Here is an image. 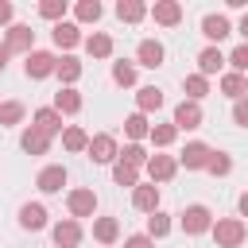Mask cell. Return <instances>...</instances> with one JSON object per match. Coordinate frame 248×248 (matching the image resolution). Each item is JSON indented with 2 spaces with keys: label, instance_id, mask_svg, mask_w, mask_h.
<instances>
[{
  "label": "cell",
  "instance_id": "bcb514c9",
  "mask_svg": "<svg viewBox=\"0 0 248 248\" xmlns=\"http://www.w3.org/2000/svg\"><path fill=\"white\" fill-rule=\"evenodd\" d=\"M236 205H240V217H248V190L240 194V202H236Z\"/></svg>",
  "mask_w": 248,
  "mask_h": 248
},
{
  "label": "cell",
  "instance_id": "60d3db41",
  "mask_svg": "<svg viewBox=\"0 0 248 248\" xmlns=\"http://www.w3.org/2000/svg\"><path fill=\"white\" fill-rule=\"evenodd\" d=\"M232 120H236L240 128H248V97H240V101H232Z\"/></svg>",
  "mask_w": 248,
  "mask_h": 248
},
{
  "label": "cell",
  "instance_id": "74e56055",
  "mask_svg": "<svg viewBox=\"0 0 248 248\" xmlns=\"http://www.w3.org/2000/svg\"><path fill=\"white\" fill-rule=\"evenodd\" d=\"M39 16L50 19V23H62L66 19V0H43L39 4Z\"/></svg>",
  "mask_w": 248,
  "mask_h": 248
},
{
  "label": "cell",
  "instance_id": "d6a6232c",
  "mask_svg": "<svg viewBox=\"0 0 248 248\" xmlns=\"http://www.w3.org/2000/svg\"><path fill=\"white\" fill-rule=\"evenodd\" d=\"M112 182H116V186H132V190H136V186H140V170L116 159V163H112Z\"/></svg>",
  "mask_w": 248,
  "mask_h": 248
},
{
  "label": "cell",
  "instance_id": "cb8c5ba5",
  "mask_svg": "<svg viewBox=\"0 0 248 248\" xmlns=\"http://www.w3.org/2000/svg\"><path fill=\"white\" fill-rule=\"evenodd\" d=\"M35 128L43 132V136H62V116L54 112V108H35Z\"/></svg>",
  "mask_w": 248,
  "mask_h": 248
},
{
  "label": "cell",
  "instance_id": "d4e9b609",
  "mask_svg": "<svg viewBox=\"0 0 248 248\" xmlns=\"http://www.w3.org/2000/svg\"><path fill=\"white\" fill-rule=\"evenodd\" d=\"M116 19L120 23H140V19H147V4L143 0H120L116 4Z\"/></svg>",
  "mask_w": 248,
  "mask_h": 248
},
{
  "label": "cell",
  "instance_id": "e575fe53",
  "mask_svg": "<svg viewBox=\"0 0 248 248\" xmlns=\"http://www.w3.org/2000/svg\"><path fill=\"white\" fill-rule=\"evenodd\" d=\"M101 12H105V8H101L97 0H78V4H74L78 23H97V19H101Z\"/></svg>",
  "mask_w": 248,
  "mask_h": 248
},
{
  "label": "cell",
  "instance_id": "d590c367",
  "mask_svg": "<svg viewBox=\"0 0 248 248\" xmlns=\"http://www.w3.org/2000/svg\"><path fill=\"white\" fill-rule=\"evenodd\" d=\"M116 159H120V163H128V167H136V170H140V167H147V159H151V155H147V151H143V147H140V143H124V151H120V155H116Z\"/></svg>",
  "mask_w": 248,
  "mask_h": 248
},
{
  "label": "cell",
  "instance_id": "44dd1931",
  "mask_svg": "<svg viewBox=\"0 0 248 248\" xmlns=\"http://www.w3.org/2000/svg\"><path fill=\"white\" fill-rule=\"evenodd\" d=\"M81 105H85V101H81V93H78V89H58L50 108H54L58 116H74V112H81Z\"/></svg>",
  "mask_w": 248,
  "mask_h": 248
},
{
  "label": "cell",
  "instance_id": "ffe728a7",
  "mask_svg": "<svg viewBox=\"0 0 248 248\" xmlns=\"http://www.w3.org/2000/svg\"><path fill=\"white\" fill-rule=\"evenodd\" d=\"M93 240H101L105 248H112L120 240V221L116 217H93Z\"/></svg>",
  "mask_w": 248,
  "mask_h": 248
},
{
  "label": "cell",
  "instance_id": "ac0fdd59",
  "mask_svg": "<svg viewBox=\"0 0 248 248\" xmlns=\"http://www.w3.org/2000/svg\"><path fill=\"white\" fill-rule=\"evenodd\" d=\"M54 78L62 81V89H74V81L81 78V62H78L74 54H62V58L54 62Z\"/></svg>",
  "mask_w": 248,
  "mask_h": 248
},
{
  "label": "cell",
  "instance_id": "7bdbcfd3",
  "mask_svg": "<svg viewBox=\"0 0 248 248\" xmlns=\"http://www.w3.org/2000/svg\"><path fill=\"white\" fill-rule=\"evenodd\" d=\"M12 16H16V8L8 0H0V27H12Z\"/></svg>",
  "mask_w": 248,
  "mask_h": 248
},
{
  "label": "cell",
  "instance_id": "9c48e42d",
  "mask_svg": "<svg viewBox=\"0 0 248 248\" xmlns=\"http://www.w3.org/2000/svg\"><path fill=\"white\" fill-rule=\"evenodd\" d=\"M143 170H147L151 182H170V178L178 174V159H174V155H151Z\"/></svg>",
  "mask_w": 248,
  "mask_h": 248
},
{
  "label": "cell",
  "instance_id": "4316f807",
  "mask_svg": "<svg viewBox=\"0 0 248 248\" xmlns=\"http://www.w3.org/2000/svg\"><path fill=\"white\" fill-rule=\"evenodd\" d=\"M221 93L225 97H232V101H240V97H248V78L244 74H221Z\"/></svg>",
  "mask_w": 248,
  "mask_h": 248
},
{
  "label": "cell",
  "instance_id": "3957f363",
  "mask_svg": "<svg viewBox=\"0 0 248 248\" xmlns=\"http://www.w3.org/2000/svg\"><path fill=\"white\" fill-rule=\"evenodd\" d=\"M202 120H205V112H202L198 101H178V105H174L170 124H174L178 132H194V128H202Z\"/></svg>",
  "mask_w": 248,
  "mask_h": 248
},
{
  "label": "cell",
  "instance_id": "8992f818",
  "mask_svg": "<svg viewBox=\"0 0 248 248\" xmlns=\"http://www.w3.org/2000/svg\"><path fill=\"white\" fill-rule=\"evenodd\" d=\"M66 209H70L74 221H78V217H93V213H97V194H93L89 186L70 190V194H66Z\"/></svg>",
  "mask_w": 248,
  "mask_h": 248
},
{
  "label": "cell",
  "instance_id": "f1b7e54d",
  "mask_svg": "<svg viewBox=\"0 0 248 248\" xmlns=\"http://www.w3.org/2000/svg\"><path fill=\"white\" fill-rule=\"evenodd\" d=\"M182 89H186V101H198V105H202V97L209 93V78H202V74H186V78H182Z\"/></svg>",
  "mask_w": 248,
  "mask_h": 248
},
{
  "label": "cell",
  "instance_id": "4fadbf2b",
  "mask_svg": "<svg viewBox=\"0 0 248 248\" xmlns=\"http://www.w3.org/2000/svg\"><path fill=\"white\" fill-rule=\"evenodd\" d=\"M50 236H54V248H78L81 244V225L74 217H66V221H58L50 229Z\"/></svg>",
  "mask_w": 248,
  "mask_h": 248
},
{
  "label": "cell",
  "instance_id": "83f0119b",
  "mask_svg": "<svg viewBox=\"0 0 248 248\" xmlns=\"http://www.w3.org/2000/svg\"><path fill=\"white\" fill-rule=\"evenodd\" d=\"M62 147H66V151H74V155H78V151H85V147H89V132H85V128H78V124L62 128Z\"/></svg>",
  "mask_w": 248,
  "mask_h": 248
},
{
  "label": "cell",
  "instance_id": "5b68a950",
  "mask_svg": "<svg viewBox=\"0 0 248 248\" xmlns=\"http://www.w3.org/2000/svg\"><path fill=\"white\" fill-rule=\"evenodd\" d=\"M54 62H58V58H54L50 50H31V54L23 58V74H27L31 81H43V78L54 74Z\"/></svg>",
  "mask_w": 248,
  "mask_h": 248
},
{
  "label": "cell",
  "instance_id": "603a6c76",
  "mask_svg": "<svg viewBox=\"0 0 248 248\" xmlns=\"http://www.w3.org/2000/svg\"><path fill=\"white\" fill-rule=\"evenodd\" d=\"M221 70H225V54H221V46H205V50L198 54V74L209 78V74H221Z\"/></svg>",
  "mask_w": 248,
  "mask_h": 248
},
{
  "label": "cell",
  "instance_id": "277c9868",
  "mask_svg": "<svg viewBox=\"0 0 248 248\" xmlns=\"http://www.w3.org/2000/svg\"><path fill=\"white\" fill-rule=\"evenodd\" d=\"M89 159L93 163H116V155H120V143H116V136H108V132H97V136H89Z\"/></svg>",
  "mask_w": 248,
  "mask_h": 248
},
{
  "label": "cell",
  "instance_id": "6da1fadb",
  "mask_svg": "<svg viewBox=\"0 0 248 248\" xmlns=\"http://www.w3.org/2000/svg\"><path fill=\"white\" fill-rule=\"evenodd\" d=\"M209 232H213L217 248H240V244H244V236H248V225H244L240 217H217Z\"/></svg>",
  "mask_w": 248,
  "mask_h": 248
},
{
  "label": "cell",
  "instance_id": "8fae6325",
  "mask_svg": "<svg viewBox=\"0 0 248 248\" xmlns=\"http://www.w3.org/2000/svg\"><path fill=\"white\" fill-rule=\"evenodd\" d=\"M209 155H213V147H209V143H202V140H194V143H186V151L178 155V163H182L186 170H205Z\"/></svg>",
  "mask_w": 248,
  "mask_h": 248
},
{
  "label": "cell",
  "instance_id": "836d02e7",
  "mask_svg": "<svg viewBox=\"0 0 248 248\" xmlns=\"http://www.w3.org/2000/svg\"><path fill=\"white\" fill-rule=\"evenodd\" d=\"M23 116H27V108H23L19 101H0V124H4V128H16Z\"/></svg>",
  "mask_w": 248,
  "mask_h": 248
},
{
  "label": "cell",
  "instance_id": "484cf974",
  "mask_svg": "<svg viewBox=\"0 0 248 248\" xmlns=\"http://www.w3.org/2000/svg\"><path fill=\"white\" fill-rule=\"evenodd\" d=\"M81 43H85V54H89V58H108V54H112V39H108L105 31H93V35H85Z\"/></svg>",
  "mask_w": 248,
  "mask_h": 248
},
{
  "label": "cell",
  "instance_id": "f546056e",
  "mask_svg": "<svg viewBox=\"0 0 248 248\" xmlns=\"http://www.w3.org/2000/svg\"><path fill=\"white\" fill-rule=\"evenodd\" d=\"M147 132H151V124H147V116H143V112H132V116H124V136H128L132 143H140Z\"/></svg>",
  "mask_w": 248,
  "mask_h": 248
},
{
  "label": "cell",
  "instance_id": "2e32d148",
  "mask_svg": "<svg viewBox=\"0 0 248 248\" xmlns=\"http://www.w3.org/2000/svg\"><path fill=\"white\" fill-rule=\"evenodd\" d=\"M132 205H136L140 213H155V209H159V186H155V182H140V186L132 190Z\"/></svg>",
  "mask_w": 248,
  "mask_h": 248
},
{
  "label": "cell",
  "instance_id": "52a82bcc",
  "mask_svg": "<svg viewBox=\"0 0 248 248\" xmlns=\"http://www.w3.org/2000/svg\"><path fill=\"white\" fill-rule=\"evenodd\" d=\"M4 46H8L12 54H16V50H19V54H31V50H35V31H31L27 23H12L8 35H4Z\"/></svg>",
  "mask_w": 248,
  "mask_h": 248
},
{
  "label": "cell",
  "instance_id": "f35d334b",
  "mask_svg": "<svg viewBox=\"0 0 248 248\" xmlns=\"http://www.w3.org/2000/svg\"><path fill=\"white\" fill-rule=\"evenodd\" d=\"M112 81L116 85H136V62H112Z\"/></svg>",
  "mask_w": 248,
  "mask_h": 248
},
{
  "label": "cell",
  "instance_id": "e0dca14e",
  "mask_svg": "<svg viewBox=\"0 0 248 248\" xmlns=\"http://www.w3.org/2000/svg\"><path fill=\"white\" fill-rule=\"evenodd\" d=\"M50 39H54V46H62V50H74V46L81 43V27L70 23V19H62V23H54Z\"/></svg>",
  "mask_w": 248,
  "mask_h": 248
},
{
  "label": "cell",
  "instance_id": "9a60e30c",
  "mask_svg": "<svg viewBox=\"0 0 248 248\" xmlns=\"http://www.w3.org/2000/svg\"><path fill=\"white\" fill-rule=\"evenodd\" d=\"M19 229H27V232L46 229V205H43V202H27V205H19Z\"/></svg>",
  "mask_w": 248,
  "mask_h": 248
},
{
  "label": "cell",
  "instance_id": "f6af8a7d",
  "mask_svg": "<svg viewBox=\"0 0 248 248\" xmlns=\"http://www.w3.org/2000/svg\"><path fill=\"white\" fill-rule=\"evenodd\" d=\"M236 31H240V35H244V43H248V12L240 16V23H236Z\"/></svg>",
  "mask_w": 248,
  "mask_h": 248
},
{
  "label": "cell",
  "instance_id": "4dcf8cb0",
  "mask_svg": "<svg viewBox=\"0 0 248 248\" xmlns=\"http://www.w3.org/2000/svg\"><path fill=\"white\" fill-rule=\"evenodd\" d=\"M167 232H170V213H163V209L147 213V236L151 240H163Z\"/></svg>",
  "mask_w": 248,
  "mask_h": 248
},
{
  "label": "cell",
  "instance_id": "ee69618b",
  "mask_svg": "<svg viewBox=\"0 0 248 248\" xmlns=\"http://www.w3.org/2000/svg\"><path fill=\"white\" fill-rule=\"evenodd\" d=\"M8 58H12V50H8V46H4V43H0V74H4V70H8Z\"/></svg>",
  "mask_w": 248,
  "mask_h": 248
},
{
  "label": "cell",
  "instance_id": "ba28073f",
  "mask_svg": "<svg viewBox=\"0 0 248 248\" xmlns=\"http://www.w3.org/2000/svg\"><path fill=\"white\" fill-rule=\"evenodd\" d=\"M202 35L209 39V46H217L221 39H229V35H232V23H229V16H221V12H209V16L202 19Z\"/></svg>",
  "mask_w": 248,
  "mask_h": 248
},
{
  "label": "cell",
  "instance_id": "8d00e7d4",
  "mask_svg": "<svg viewBox=\"0 0 248 248\" xmlns=\"http://www.w3.org/2000/svg\"><path fill=\"white\" fill-rule=\"evenodd\" d=\"M205 170H209L213 178H225V174L232 170V155H225V151H213V155H209V163H205Z\"/></svg>",
  "mask_w": 248,
  "mask_h": 248
},
{
  "label": "cell",
  "instance_id": "b9f144b4",
  "mask_svg": "<svg viewBox=\"0 0 248 248\" xmlns=\"http://www.w3.org/2000/svg\"><path fill=\"white\" fill-rule=\"evenodd\" d=\"M124 248H155V240H151L147 232H132V236L124 240Z\"/></svg>",
  "mask_w": 248,
  "mask_h": 248
},
{
  "label": "cell",
  "instance_id": "5bb4252c",
  "mask_svg": "<svg viewBox=\"0 0 248 248\" xmlns=\"http://www.w3.org/2000/svg\"><path fill=\"white\" fill-rule=\"evenodd\" d=\"M163 58H167V50H163V43H159V39H143V43L136 46V62H140V66H147V70H159V66H163Z\"/></svg>",
  "mask_w": 248,
  "mask_h": 248
},
{
  "label": "cell",
  "instance_id": "30bf717a",
  "mask_svg": "<svg viewBox=\"0 0 248 248\" xmlns=\"http://www.w3.org/2000/svg\"><path fill=\"white\" fill-rule=\"evenodd\" d=\"M147 16L159 27H174V23H182V4L178 0H155V8H147Z\"/></svg>",
  "mask_w": 248,
  "mask_h": 248
},
{
  "label": "cell",
  "instance_id": "d6986e66",
  "mask_svg": "<svg viewBox=\"0 0 248 248\" xmlns=\"http://www.w3.org/2000/svg\"><path fill=\"white\" fill-rule=\"evenodd\" d=\"M159 108H163V89L159 85H140L136 89V112L147 116V112H159Z\"/></svg>",
  "mask_w": 248,
  "mask_h": 248
},
{
  "label": "cell",
  "instance_id": "7a4b0ae2",
  "mask_svg": "<svg viewBox=\"0 0 248 248\" xmlns=\"http://www.w3.org/2000/svg\"><path fill=\"white\" fill-rule=\"evenodd\" d=\"M178 225H182L186 236H202V232L213 229V213H209L205 205H186V209L178 213Z\"/></svg>",
  "mask_w": 248,
  "mask_h": 248
},
{
  "label": "cell",
  "instance_id": "7402d4cb",
  "mask_svg": "<svg viewBox=\"0 0 248 248\" xmlns=\"http://www.w3.org/2000/svg\"><path fill=\"white\" fill-rule=\"evenodd\" d=\"M19 147H23L27 155H46V151H50V136H43V132L31 124V128H23V136H19Z\"/></svg>",
  "mask_w": 248,
  "mask_h": 248
},
{
  "label": "cell",
  "instance_id": "1f68e13d",
  "mask_svg": "<svg viewBox=\"0 0 248 248\" xmlns=\"http://www.w3.org/2000/svg\"><path fill=\"white\" fill-rule=\"evenodd\" d=\"M147 140H151L155 147H170V143L178 140V128H174V124H151Z\"/></svg>",
  "mask_w": 248,
  "mask_h": 248
},
{
  "label": "cell",
  "instance_id": "ab89813d",
  "mask_svg": "<svg viewBox=\"0 0 248 248\" xmlns=\"http://www.w3.org/2000/svg\"><path fill=\"white\" fill-rule=\"evenodd\" d=\"M225 62L232 66V74H248V43H240V46H236Z\"/></svg>",
  "mask_w": 248,
  "mask_h": 248
},
{
  "label": "cell",
  "instance_id": "7c38bea8",
  "mask_svg": "<svg viewBox=\"0 0 248 248\" xmlns=\"http://www.w3.org/2000/svg\"><path fill=\"white\" fill-rule=\"evenodd\" d=\"M35 186H39L43 194H62V186H66V167H62V163L43 167V170H39V178H35Z\"/></svg>",
  "mask_w": 248,
  "mask_h": 248
}]
</instances>
